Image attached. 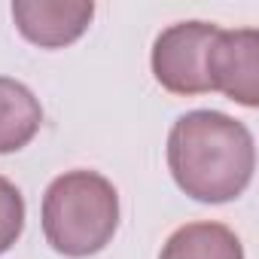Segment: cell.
Here are the masks:
<instances>
[{"label":"cell","instance_id":"1","mask_svg":"<svg viewBox=\"0 0 259 259\" xmlns=\"http://www.w3.org/2000/svg\"><path fill=\"white\" fill-rule=\"evenodd\" d=\"M256 150L247 125L217 113L192 110L168 135V168L177 186L204 204L238 198L253 177Z\"/></svg>","mask_w":259,"mask_h":259},{"label":"cell","instance_id":"2","mask_svg":"<svg viewBox=\"0 0 259 259\" xmlns=\"http://www.w3.org/2000/svg\"><path fill=\"white\" fill-rule=\"evenodd\" d=\"M119 226L116 186L95 171L58 177L43 198V235L52 250L82 259L104 250Z\"/></svg>","mask_w":259,"mask_h":259},{"label":"cell","instance_id":"3","mask_svg":"<svg viewBox=\"0 0 259 259\" xmlns=\"http://www.w3.org/2000/svg\"><path fill=\"white\" fill-rule=\"evenodd\" d=\"M220 34L217 25L207 22H180L159 34L153 46V73L162 89L171 95H204L210 92L207 82V52L213 37Z\"/></svg>","mask_w":259,"mask_h":259},{"label":"cell","instance_id":"4","mask_svg":"<svg viewBox=\"0 0 259 259\" xmlns=\"http://www.w3.org/2000/svg\"><path fill=\"white\" fill-rule=\"evenodd\" d=\"M207 82L210 92L256 107L259 104V31L238 28L220 31L207 52Z\"/></svg>","mask_w":259,"mask_h":259},{"label":"cell","instance_id":"5","mask_svg":"<svg viewBox=\"0 0 259 259\" xmlns=\"http://www.w3.org/2000/svg\"><path fill=\"white\" fill-rule=\"evenodd\" d=\"M92 16V0H16L13 4V19L22 37L43 49H61L79 40Z\"/></svg>","mask_w":259,"mask_h":259},{"label":"cell","instance_id":"6","mask_svg":"<svg viewBox=\"0 0 259 259\" xmlns=\"http://www.w3.org/2000/svg\"><path fill=\"white\" fill-rule=\"evenodd\" d=\"M43 110L34 92L10 76H0V153H16L34 141Z\"/></svg>","mask_w":259,"mask_h":259},{"label":"cell","instance_id":"7","mask_svg":"<svg viewBox=\"0 0 259 259\" xmlns=\"http://www.w3.org/2000/svg\"><path fill=\"white\" fill-rule=\"evenodd\" d=\"M159 259H244V250L229 226L189 223L168 238Z\"/></svg>","mask_w":259,"mask_h":259},{"label":"cell","instance_id":"8","mask_svg":"<svg viewBox=\"0 0 259 259\" xmlns=\"http://www.w3.org/2000/svg\"><path fill=\"white\" fill-rule=\"evenodd\" d=\"M25 229V198L22 192L0 177V253H7Z\"/></svg>","mask_w":259,"mask_h":259}]
</instances>
